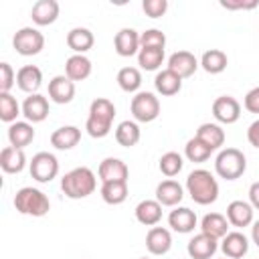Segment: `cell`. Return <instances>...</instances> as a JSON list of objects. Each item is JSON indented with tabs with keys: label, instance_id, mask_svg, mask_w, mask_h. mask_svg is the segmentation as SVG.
I'll use <instances>...</instances> for the list:
<instances>
[{
	"label": "cell",
	"instance_id": "26",
	"mask_svg": "<svg viewBox=\"0 0 259 259\" xmlns=\"http://www.w3.org/2000/svg\"><path fill=\"white\" fill-rule=\"evenodd\" d=\"M154 87L160 95L164 97H170V95H176L180 89H182V77H178L174 71H170L168 67L158 71L156 77H154Z\"/></svg>",
	"mask_w": 259,
	"mask_h": 259
},
{
	"label": "cell",
	"instance_id": "13",
	"mask_svg": "<svg viewBox=\"0 0 259 259\" xmlns=\"http://www.w3.org/2000/svg\"><path fill=\"white\" fill-rule=\"evenodd\" d=\"M97 174L101 178V182H127V176H130V168L123 160L119 158H103L99 168H97Z\"/></svg>",
	"mask_w": 259,
	"mask_h": 259
},
{
	"label": "cell",
	"instance_id": "4",
	"mask_svg": "<svg viewBox=\"0 0 259 259\" xmlns=\"http://www.w3.org/2000/svg\"><path fill=\"white\" fill-rule=\"evenodd\" d=\"M14 208L26 217H45L51 210V200L42 190L24 186L14 194Z\"/></svg>",
	"mask_w": 259,
	"mask_h": 259
},
{
	"label": "cell",
	"instance_id": "30",
	"mask_svg": "<svg viewBox=\"0 0 259 259\" xmlns=\"http://www.w3.org/2000/svg\"><path fill=\"white\" fill-rule=\"evenodd\" d=\"M200 233L210 235L217 241L223 239L229 233V221H227V217L221 214V212H208V214H204L202 221H200Z\"/></svg>",
	"mask_w": 259,
	"mask_h": 259
},
{
	"label": "cell",
	"instance_id": "1",
	"mask_svg": "<svg viewBox=\"0 0 259 259\" xmlns=\"http://www.w3.org/2000/svg\"><path fill=\"white\" fill-rule=\"evenodd\" d=\"M115 117V105L107 97H97L89 105V115L85 121V130L91 138H105L111 132V123Z\"/></svg>",
	"mask_w": 259,
	"mask_h": 259
},
{
	"label": "cell",
	"instance_id": "6",
	"mask_svg": "<svg viewBox=\"0 0 259 259\" xmlns=\"http://www.w3.org/2000/svg\"><path fill=\"white\" fill-rule=\"evenodd\" d=\"M12 47L22 57H34L45 49V36L34 26H22L12 36Z\"/></svg>",
	"mask_w": 259,
	"mask_h": 259
},
{
	"label": "cell",
	"instance_id": "32",
	"mask_svg": "<svg viewBox=\"0 0 259 259\" xmlns=\"http://www.w3.org/2000/svg\"><path fill=\"white\" fill-rule=\"evenodd\" d=\"M227 65H229V57H227V53H223L221 49H208V51H204L202 57H200V67H202L206 73H210V75L223 73V71L227 69Z\"/></svg>",
	"mask_w": 259,
	"mask_h": 259
},
{
	"label": "cell",
	"instance_id": "23",
	"mask_svg": "<svg viewBox=\"0 0 259 259\" xmlns=\"http://www.w3.org/2000/svg\"><path fill=\"white\" fill-rule=\"evenodd\" d=\"M93 42H95V36L85 26H75V28H71L67 32V47L75 55H85L87 51L93 49Z\"/></svg>",
	"mask_w": 259,
	"mask_h": 259
},
{
	"label": "cell",
	"instance_id": "7",
	"mask_svg": "<svg viewBox=\"0 0 259 259\" xmlns=\"http://www.w3.org/2000/svg\"><path fill=\"white\" fill-rule=\"evenodd\" d=\"M132 115L140 123H150L160 115V99L152 91H138L130 103Z\"/></svg>",
	"mask_w": 259,
	"mask_h": 259
},
{
	"label": "cell",
	"instance_id": "36",
	"mask_svg": "<svg viewBox=\"0 0 259 259\" xmlns=\"http://www.w3.org/2000/svg\"><path fill=\"white\" fill-rule=\"evenodd\" d=\"M164 63V49H154V47H142L138 53V65L144 71H156Z\"/></svg>",
	"mask_w": 259,
	"mask_h": 259
},
{
	"label": "cell",
	"instance_id": "47",
	"mask_svg": "<svg viewBox=\"0 0 259 259\" xmlns=\"http://www.w3.org/2000/svg\"><path fill=\"white\" fill-rule=\"evenodd\" d=\"M251 239H253V243L259 247V221H255L253 227H251Z\"/></svg>",
	"mask_w": 259,
	"mask_h": 259
},
{
	"label": "cell",
	"instance_id": "34",
	"mask_svg": "<svg viewBox=\"0 0 259 259\" xmlns=\"http://www.w3.org/2000/svg\"><path fill=\"white\" fill-rule=\"evenodd\" d=\"M140 136H142V134H140L138 121L125 119V121L117 123V127H115V142H117L119 146H123V148L136 146V144L140 142Z\"/></svg>",
	"mask_w": 259,
	"mask_h": 259
},
{
	"label": "cell",
	"instance_id": "11",
	"mask_svg": "<svg viewBox=\"0 0 259 259\" xmlns=\"http://www.w3.org/2000/svg\"><path fill=\"white\" fill-rule=\"evenodd\" d=\"M73 97H75V83L67 75H55L49 81V99L51 101L65 105V103H71Z\"/></svg>",
	"mask_w": 259,
	"mask_h": 259
},
{
	"label": "cell",
	"instance_id": "16",
	"mask_svg": "<svg viewBox=\"0 0 259 259\" xmlns=\"http://www.w3.org/2000/svg\"><path fill=\"white\" fill-rule=\"evenodd\" d=\"M113 47H115V53L119 57H134L140 53V32L134 30V28H121L115 32V38H113Z\"/></svg>",
	"mask_w": 259,
	"mask_h": 259
},
{
	"label": "cell",
	"instance_id": "46",
	"mask_svg": "<svg viewBox=\"0 0 259 259\" xmlns=\"http://www.w3.org/2000/svg\"><path fill=\"white\" fill-rule=\"evenodd\" d=\"M249 204L255 210H259V182H253L249 186Z\"/></svg>",
	"mask_w": 259,
	"mask_h": 259
},
{
	"label": "cell",
	"instance_id": "18",
	"mask_svg": "<svg viewBox=\"0 0 259 259\" xmlns=\"http://www.w3.org/2000/svg\"><path fill=\"white\" fill-rule=\"evenodd\" d=\"M196 223H198V219H196L194 210H190L188 206H176V208L170 210V214H168V225H170V229L176 231V233H182V235L192 233L194 227H196Z\"/></svg>",
	"mask_w": 259,
	"mask_h": 259
},
{
	"label": "cell",
	"instance_id": "43",
	"mask_svg": "<svg viewBox=\"0 0 259 259\" xmlns=\"http://www.w3.org/2000/svg\"><path fill=\"white\" fill-rule=\"evenodd\" d=\"M221 6L227 10H253L257 0H221Z\"/></svg>",
	"mask_w": 259,
	"mask_h": 259
},
{
	"label": "cell",
	"instance_id": "45",
	"mask_svg": "<svg viewBox=\"0 0 259 259\" xmlns=\"http://www.w3.org/2000/svg\"><path fill=\"white\" fill-rule=\"evenodd\" d=\"M247 140H249V144H251L253 148L259 150V119H255V121L247 127Z\"/></svg>",
	"mask_w": 259,
	"mask_h": 259
},
{
	"label": "cell",
	"instance_id": "31",
	"mask_svg": "<svg viewBox=\"0 0 259 259\" xmlns=\"http://www.w3.org/2000/svg\"><path fill=\"white\" fill-rule=\"evenodd\" d=\"M196 138H198L200 142H204V144L214 152V150H219V148L225 144V130H223L219 123L206 121V123H200V125H198Z\"/></svg>",
	"mask_w": 259,
	"mask_h": 259
},
{
	"label": "cell",
	"instance_id": "9",
	"mask_svg": "<svg viewBox=\"0 0 259 259\" xmlns=\"http://www.w3.org/2000/svg\"><path fill=\"white\" fill-rule=\"evenodd\" d=\"M212 115L219 123L231 125L241 117V103L231 95H221L212 101Z\"/></svg>",
	"mask_w": 259,
	"mask_h": 259
},
{
	"label": "cell",
	"instance_id": "28",
	"mask_svg": "<svg viewBox=\"0 0 259 259\" xmlns=\"http://www.w3.org/2000/svg\"><path fill=\"white\" fill-rule=\"evenodd\" d=\"M93 71L91 61L85 55H71L65 63V75L75 83V81H85Z\"/></svg>",
	"mask_w": 259,
	"mask_h": 259
},
{
	"label": "cell",
	"instance_id": "38",
	"mask_svg": "<svg viewBox=\"0 0 259 259\" xmlns=\"http://www.w3.org/2000/svg\"><path fill=\"white\" fill-rule=\"evenodd\" d=\"M210 154H212V150H210L204 142H200L196 136L190 138V140L186 142V146H184V156H186L190 162H194V164L206 162V160L210 158Z\"/></svg>",
	"mask_w": 259,
	"mask_h": 259
},
{
	"label": "cell",
	"instance_id": "37",
	"mask_svg": "<svg viewBox=\"0 0 259 259\" xmlns=\"http://www.w3.org/2000/svg\"><path fill=\"white\" fill-rule=\"evenodd\" d=\"M22 113V105H18L16 97H12V93H0V119L6 123H14L18 121L16 117Z\"/></svg>",
	"mask_w": 259,
	"mask_h": 259
},
{
	"label": "cell",
	"instance_id": "5",
	"mask_svg": "<svg viewBox=\"0 0 259 259\" xmlns=\"http://www.w3.org/2000/svg\"><path fill=\"white\" fill-rule=\"evenodd\" d=\"M247 170V158L237 148H223L214 158V172L225 180H237Z\"/></svg>",
	"mask_w": 259,
	"mask_h": 259
},
{
	"label": "cell",
	"instance_id": "49",
	"mask_svg": "<svg viewBox=\"0 0 259 259\" xmlns=\"http://www.w3.org/2000/svg\"><path fill=\"white\" fill-rule=\"evenodd\" d=\"M225 259H227V257H225Z\"/></svg>",
	"mask_w": 259,
	"mask_h": 259
},
{
	"label": "cell",
	"instance_id": "44",
	"mask_svg": "<svg viewBox=\"0 0 259 259\" xmlns=\"http://www.w3.org/2000/svg\"><path fill=\"white\" fill-rule=\"evenodd\" d=\"M243 105L249 113H259V87H253L247 91L245 99H243Z\"/></svg>",
	"mask_w": 259,
	"mask_h": 259
},
{
	"label": "cell",
	"instance_id": "39",
	"mask_svg": "<svg viewBox=\"0 0 259 259\" xmlns=\"http://www.w3.org/2000/svg\"><path fill=\"white\" fill-rule=\"evenodd\" d=\"M182 166H184V160H182V156L178 152H166V154H162L160 164H158L160 172L166 178H174L182 170Z\"/></svg>",
	"mask_w": 259,
	"mask_h": 259
},
{
	"label": "cell",
	"instance_id": "29",
	"mask_svg": "<svg viewBox=\"0 0 259 259\" xmlns=\"http://www.w3.org/2000/svg\"><path fill=\"white\" fill-rule=\"evenodd\" d=\"M34 140V127L30 121H14L8 125V142L14 148H26Z\"/></svg>",
	"mask_w": 259,
	"mask_h": 259
},
{
	"label": "cell",
	"instance_id": "14",
	"mask_svg": "<svg viewBox=\"0 0 259 259\" xmlns=\"http://www.w3.org/2000/svg\"><path fill=\"white\" fill-rule=\"evenodd\" d=\"M221 251L227 259H241L249 251V239L241 231H231L221 239Z\"/></svg>",
	"mask_w": 259,
	"mask_h": 259
},
{
	"label": "cell",
	"instance_id": "48",
	"mask_svg": "<svg viewBox=\"0 0 259 259\" xmlns=\"http://www.w3.org/2000/svg\"><path fill=\"white\" fill-rule=\"evenodd\" d=\"M140 259H146V257H140Z\"/></svg>",
	"mask_w": 259,
	"mask_h": 259
},
{
	"label": "cell",
	"instance_id": "27",
	"mask_svg": "<svg viewBox=\"0 0 259 259\" xmlns=\"http://www.w3.org/2000/svg\"><path fill=\"white\" fill-rule=\"evenodd\" d=\"M26 166V156L20 148H14V146H6L2 148L0 152V168L6 172V174H18L22 172Z\"/></svg>",
	"mask_w": 259,
	"mask_h": 259
},
{
	"label": "cell",
	"instance_id": "17",
	"mask_svg": "<svg viewBox=\"0 0 259 259\" xmlns=\"http://www.w3.org/2000/svg\"><path fill=\"white\" fill-rule=\"evenodd\" d=\"M16 85L20 91L32 95L38 93L40 85H42V71L36 65H24L16 71Z\"/></svg>",
	"mask_w": 259,
	"mask_h": 259
},
{
	"label": "cell",
	"instance_id": "3",
	"mask_svg": "<svg viewBox=\"0 0 259 259\" xmlns=\"http://www.w3.org/2000/svg\"><path fill=\"white\" fill-rule=\"evenodd\" d=\"M186 192L190 194V198L196 204L206 206L219 198V182L208 170L196 168L186 178Z\"/></svg>",
	"mask_w": 259,
	"mask_h": 259
},
{
	"label": "cell",
	"instance_id": "21",
	"mask_svg": "<svg viewBox=\"0 0 259 259\" xmlns=\"http://www.w3.org/2000/svg\"><path fill=\"white\" fill-rule=\"evenodd\" d=\"M146 249L152 255H166L172 249V235L164 227H152L146 235Z\"/></svg>",
	"mask_w": 259,
	"mask_h": 259
},
{
	"label": "cell",
	"instance_id": "41",
	"mask_svg": "<svg viewBox=\"0 0 259 259\" xmlns=\"http://www.w3.org/2000/svg\"><path fill=\"white\" fill-rule=\"evenodd\" d=\"M16 83V73L10 63H0V93H10L12 85Z\"/></svg>",
	"mask_w": 259,
	"mask_h": 259
},
{
	"label": "cell",
	"instance_id": "42",
	"mask_svg": "<svg viewBox=\"0 0 259 259\" xmlns=\"http://www.w3.org/2000/svg\"><path fill=\"white\" fill-rule=\"evenodd\" d=\"M142 10L150 18H160L168 10V0H144L142 2Z\"/></svg>",
	"mask_w": 259,
	"mask_h": 259
},
{
	"label": "cell",
	"instance_id": "33",
	"mask_svg": "<svg viewBox=\"0 0 259 259\" xmlns=\"http://www.w3.org/2000/svg\"><path fill=\"white\" fill-rule=\"evenodd\" d=\"M99 192H101L103 202L115 206V204L125 202V198H127V194H130V188H127V182L115 180V182H103Z\"/></svg>",
	"mask_w": 259,
	"mask_h": 259
},
{
	"label": "cell",
	"instance_id": "22",
	"mask_svg": "<svg viewBox=\"0 0 259 259\" xmlns=\"http://www.w3.org/2000/svg\"><path fill=\"white\" fill-rule=\"evenodd\" d=\"M182 198H184V188L172 178L162 180L156 186V200L162 206H178Z\"/></svg>",
	"mask_w": 259,
	"mask_h": 259
},
{
	"label": "cell",
	"instance_id": "35",
	"mask_svg": "<svg viewBox=\"0 0 259 259\" xmlns=\"http://www.w3.org/2000/svg\"><path fill=\"white\" fill-rule=\"evenodd\" d=\"M117 85L125 93H138L142 85V73L138 67H121L117 71Z\"/></svg>",
	"mask_w": 259,
	"mask_h": 259
},
{
	"label": "cell",
	"instance_id": "24",
	"mask_svg": "<svg viewBox=\"0 0 259 259\" xmlns=\"http://www.w3.org/2000/svg\"><path fill=\"white\" fill-rule=\"evenodd\" d=\"M134 212H136V221L144 227H156L162 221V204L158 200H152V198L138 202Z\"/></svg>",
	"mask_w": 259,
	"mask_h": 259
},
{
	"label": "cell",
	"instance_id": "2",
	"mask_svg": "<svg viewBox=\"0 0 259 259\" xmlns=\"http://www.w3.org/2000/svg\"><path fill=\"white\" fill-rule=\"evenodd\" d=\"M97 188V178L95 172L87 166H79L69 170L63 178H61V190L65 196L79 200V198H87L89 194H93Z\"/></svg>",
	"mask_w": 259,
	"mask_h": 259
},
{
	"label": "cell",
	"instance_id": "10",
	"mask_svg": "<svg viewBox=\"0 0 259 259\" xmlns=\"http://www.w3.org/2000/svg\"><path fill=\"white\" fill-rule=\"evenodd\" d=\"M217 249H219V241L204 233L194 235L186 245V253L190 259H212Z\"/></svg>",
	"mask_w": 259,
	"mask_h": 259
},
{
	"label": "cell",
	"instance_id": "40",
	"mask_svg": "<svg viewBox=\"0 0 259 259\" xmlns=\"http://www.w3.org/2000/svg\"><path fill=\"white\" fill-rule=\"evenodd\" d=\"M140 47L164 49L166 47V34L160 28H148V30L140 32Z\"/></svg>",
	"mask_w": 259,
	"mask_h": 259
},
{
	"label": "cell",
	"instance_id": "15",
	"mask_svg": "<svg viewBox=\"0 0 259 259\" xmlns=\"http://www.w3.org/2000/svg\"><path fill=\"white\" fill-rule=\"evenodd\" d=\"M198 61L196 57L190 53V51H176L168 57V69L174 71L178 77L186 79V77H192L194 71L198 69Z\"/></svg>",
	"mask_w": 259,
	"mask_h": 259
},
{
	"label": "cell",
	"instance_id": "12",
	"mask_svg": "<svg viewBox=\"0 0 259 259\" xmlns=\"http://www.w3.org/2000/svg\"><path fill=\"white\" fill-rule=\"evenodd\" d=\"M22 115L30 123H40L49 117V99L40 93H32L22 101Z\"/></svg>",
	"mask_w": 259,
	"mask_h": 259
},
{
	"label": "cell",
	"instance_id": "25",
	"mask_svg": "<svg viewBox=\"0 0 259 259\" xmlns=\"http://www.w3.org/2000/svg\"><path fill=\"white\" fill-rule=\"evenodd\" d=\"M81 140V130L77 125H61L51 134V146L57 150H73Z\"/></svg>",
	"mask_w": 259,
	"mask_h": 259
},
{
	"label": "cell",
	"instance_id": "8",
	"mask_svg": "<svg viewBox=\"0 0 259 259\" xmlns=\"http://www.w3.org/2000/svg\"><path fill=\"white\" fill-rule=\"evenodd\" d=\"M28 170H30V176L36 182L47 184L53 178H57V174H59V160L51 152H38V154L32 156V160L28 164Z\"/></svg>",
	"mask_w": 259,
	"mask_h": 259
},
{
	"label": "cell",
	"instance_id": "20",
	"mask_svg": "<svg viewBox=\"0 0 259 259\" xmlns=\"http://www.w3.org/2000/svg\"><path fill=\"white\" fill-rule=\"evenodd\" d=\"M253 210L255 208L247 200H233L227 206V221H229V225H233L237 229L249 227V225H253Z\"/></svg>",
	"mask_w": 259,
	"mask_h": 259
},
{
	"label": "cell",
	"instance_id": "19",
	"mask_svg": "<svg viewBox=\"0 0 259 259\" xmlns=\"http://www.w3.org/2000/svg\"><path fill=\"white\" fill-rule=\"evenodd\" d=\"M59 2L57 0H38L32 4L30 18L36 26H49L59 18Z\"/></svg>",
	"mask_w": 259,
	"mask_h": 259
}]
</instances>
